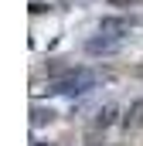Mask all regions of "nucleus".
<instances>
[{"label":"nucleus","mask_w":143,"mask_h":146,"mask_svg":"<svg viewBox=\"0 0 143 146\" xmlns=\"http://www.w3.org/2000/svg\"><path fill=\"white\" fill-rule=\"evenodd\" d=\"M92 85H96V72L78 68V72H68L65 78H58V82L51 85V92H58V95H82V92H89Z\"/></svg>","instance_id":"f257e3e1"},{"label":"nucleus","mask_w":143,"mask_h":146,"mask_svg":"<svg viewBox=\"0 0 143 146\" xmlns=\"http://www.w3.org/2000/svg\"><path fill=\"white\" fill-rule=\"evenodd\" d=\"M130 27H133V21L130 17H102V24H99V34H106V37H119L123 34H130Z\"/></svg>","instance_id":"f03ea898"},{"label":"nucleus","mask_w":143,"mask_h":146,"mask_svg":"<svg viewBox=\"0 0 143 146\" xmlns=\"http://www.w3.org/2000/svg\"><path fill=\"white\" fill-rule=\"evenodd\" d=\"M123 126H126V129H140V126H143V99H136V102L126 109V115H123Z\"/></svg>","instance_id":"7ed1b4c3"},{"label":"nucleus","mask_w":143,"mask_h":146,"mask_svg":"<svg viewBox=\"0 0 143 146\" xmlns=\"http://www.w3.org/2000/svg\"><path fill=\"white\" fill-rule=\"evenodd\" d=\"M85 48H89V54H99V51H112V48H116V37H92V41H89V44H85Z\"/></svg>","instance_id":"20e7f679"},{"label":"nucleus","mask_w":143,"mask_h":146,"mask_svg":"<svg viewBox=\"0 0 143 146\" xmlns=\"http://www.w3.org/2000/svg\"><path fill=\"white\" fill-rule=\"evenodd\" d=\"M51 119H55V112L51 109H31V126H44V122H51Z\"/></svg>","instance_id":"39448f33"},{"label":"nucleus","mask_w":143,"mask_h":146,"mask_svg":"<svg viewBox=\"0 0 143 146\" xmlns=\"http://www.w3.org/2000/svg\"><path fill=\"white\" fill-rule=\"evenodd\" d=\"M116 119V109L112 106H106V109H99V115H96V129H106L109 122Z\"/></svg>","instance_id":"423d86ee"},{"label":"nucleus","mask_w":143,"mask_h":146,"mask_svg":"<svg viewBox=\"0 0 143 146\" xmlns=\"http://www.w3.org/2000/svg\"><path fill=\"white\" fill-rule=\"evenodd\" d=\"M34 146H61V143H34Z\"/></svg>","instance_id":"0eeeda50"},{"label":"nucleus","mask_w":143,"mask_h":146,"mask_svg":"<svg viewBox=\"0 0 143 146\" xmlns=\"http://www.w3.org/2000/svg\"><path fill=\"white\" fill-rule=\"evenodd\" d=\"M112 3H133V0H112Z\"/></svg>","instance_id":"6e6552de"}]
</instances>
